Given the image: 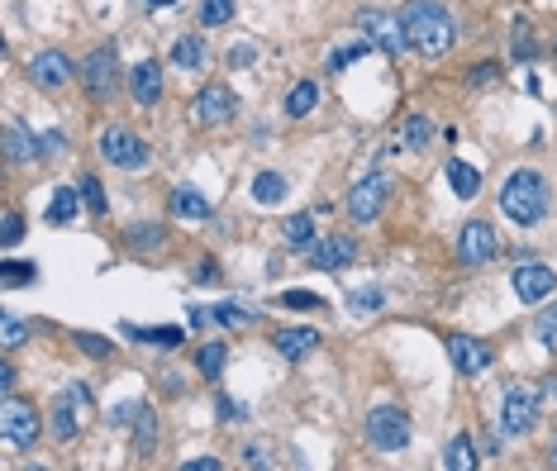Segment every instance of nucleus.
I'll use <instances>...</instances> for the list:
<instances>
[{
	"label": "nucleus",
	"instance_id": "nucleus-14",
	"mask_svg": "<svg viewBox=\"0 0 557 471\" xmlns=\"http://www.w3.org/2000/svg\"><path fill=\"white\" fill-rule=\"evenodd\" d=\"M552 291H557V272H552V267L525 262V267L515 272V295L525 300V305H529V300H548Z\"/></svg>",
	"mask_w": 557,
	"mask_h": 471
},
{
	"label": "nucleus",
	"instance_id": "nucleus-27",
	"mask_svg": "<svg viewBox=\"0 0 557 471\" xmlns=\"http://www.w3.org/2000/svg\"><path fill=\"white\" fill-rule=\"evenodd\" d=\"M281 239L291 248H315V220L310 214H291V220L281 224Z\"/></svg>",
	"mask_w": 557,
	"mask_h": 471
},
{
	"label": "nucleus",
	"instance_id": "nucleus-33",
	"mask_svg": "<svg viewBox=\"0 0 557 471\" xmlns=\"http://www.w3.org/2000/svg\"><path fill=\"white\" fill-rule=\"evenodd\" d=\"M129 333H133L139 343H158V348H177V343L186 339L181 329H129Z\"/></svg>",
	"mask_w": 557,
	"mask_h": 471
},
{
	"label": "nucleus",
	"instance_id": "nucleus-46",
	"mask_svg": "<svg viewBox=\"0 0 557 471\" xmlns=\"http://www.w3.org/2000/svg\"><path fill=\"white\" fill-rule=\"evenodd\" d=\"M153 448V414H139V452Z\"/></svg>",
	"mask_w": 557,
	"mask_h": 471
},
{
	"label": "nucleus",
	"instance_id": "nucleus-16",
	"mask_svg": "<svg viewBox=\"0 0 557 471\" xmlns=\"http://www.w3.org/2000/svg\"><path fill=\"white\" fill-rule=\"evenodd\" d=\"M129 95H133V105H139V110H153L158 100H162V67L153 58L139 62L129 72Z\"/></svg>",
	"mask_w": 557,
	"mask_h": 471
},
{
	"label": "nucleus",
	"instance_id": "nucleus-23",
	"mask_svg": "<svg viewBox=\"0 0 557 471\" xmlns=\"http://www.w3.org/2000/svg\"><path fill=\"white\" fill-rule=\"evenodd\" d=\"M448 186H452L458 200H471L481 191V172H477V167H467V162H448Z\"/></svg>",
	"mask_w": 557,
	"mask_h": 471
},
{
	"label": "nucleus",
	"instance_id": "nucleus-26",
	"mask_svg": "<svg viewBox=\"0 0 557 471\" xmlns=\"http://www.w3.org/2000/svg\"><path fill=\"white\" fill-rule=\"evenodd\" d=\"M224 362H229V348L224 343H205V348L196 352V367H200V376H205V381L224 376Z\"/></svg>",
	"mask_w": 557,
	"mask_h": 471
},
{
	"label": "nucleus",
	"instance_id": "nucleus-11",
	"mask_svg": "<svg viewBox=\"0 0 557 471\" xmlns=\"http://www.w3.org/2000/svg\"><path fill=\"white\" fill-rule=\"evenodd\" d=\"M491 258H496V229L486 224V220L462 224V233H458V262L462 267H481V262H491Z\"/></svg>",
	"mask_w": 557,
	"mask_h": 471
},
{
	"label": "nucleus",
	"instance_id": "nucleus-51",
	"mask_svg": "<svg viewBox=\"0 0 557 471\" xmlns=\"http://www.w3.org/2000/svg\"><path fill=\"white\" fill-rule=\"evenodd\" d=\"M552 466H557V439H552Z\"/></svg>",
	"mask_w": 557,
	"mask_h": 471
},
{
	"label": "nucleus",
	"instance_id": "nucleus-19",
	"mask_svg": "<svg viewBox=\"0 0 557 471\" xmlns=\"http://www.w3.org/2000/svg\"><path fill=\"white\" fill-rule=\"evenodd\" d=\"M81 186H58V195H53V205H48V224H72L77 214H81Z\"/></svg>",
	"mask_w": 557,
	"mask_h": 471
},
{
	"label": "nucleus",
	"instance_id": "nucleus-3",
	"mask_svg": "<svg viewBox=\"0 0 557 471\" xmlns=\"http://www.w3.org/2000/svg\"><path fill=\"white\" fill-rule=\"evenodd\" d=\"M367 439L377 452H400L405 443H410V414L396 410V405H381L367 414Z\"/></svg>",
	"mask_w": 557,
	"mask_h": 471
},
{
	"label": "nucleus",
	"instance_id": "nucleus-1",
	"mask_svg": "<svg viewBox=\"0 0 557 471\" xmlns=\"http://www.w3.org/2000/svg\"><path fill=\"white\" fill-rule=\"evenodd\" d=\"M400 29L410 39V48H419L425 58H443L452 39H458V24H452V14L438 0H410L400 10Z\"/></svg>",
	"mask_w": 557,
	"mask_h": 471
},
{
	"label": "nucleus",
	"instance_id": "nucleus-42",
	"mask_svg": "<svg viewBox=\"0 0 557 471\" xmlns=\"http://www.w3.org/2000/svg\"><path fill=\"white\" fill-rule=\"evenodd\" d=\"M496 77H500V67H496V62H477L467 81H471V86H486V81H496Z\"/></svg>",
	"mask_w": 557,
	"mask_h": 471
},
{
	"label": "nucleus",
	"instance_id": "nucleus-31",
	"mask_svg": "<svg viewBox=\"0 0 557 471\" xmlns=\"http://www.w3.org/2000/svg\"><path fill=\"white\" fill-rule=\"evenodd\" d=\"M229 20H233V0H205V5H200V24L219 29V24H229Z\"/></svg>",
	"mask_w": 557,
	"mask_h": 471
},
{
	"label": "nucleus",
	"instance_id": "nucleus-36",
	"mask_svg": "<svg viewBox=\"0 0 557 471\" xmlns=\"http://www.w3.org/2000/svg\"><path fill=\"white\" fill-rule=\"evenodd\" d=\"M33 276H39V272H33V262H5V267H0V281H5V285H24Z\"/></svg>",
	"mask_w": 557,
	"mask_h": 471
},
{
	"label": "nucleus",
	"instance_id": "nucleus-9",
	"mask_svg": "<svg viewBox=\"0 0 557 471\" xmlns=\"http://www.w3.org/2000/svg\"><path fill=\"white\" fill-rule=\"evenodd\" d=\"M538 419V395L529 385H510L505 391V405H500V429L505 433H529Z\"/></svg>",
	"mask_w": 557,
	"mask_h": 471
},
{
	"label": "nucleus",
	"instance_id": "nucleus-35",
	"mask_svg": "<svg viewBox=\"0 0 557 471\" xmlns=\"http://www.w3.org/2000/svg\"><path fill=\"white\" fill-rule=\"evenodd\" d=\"M81 195H87L91 214H110V200H105V186H100L96 177H81Z\"/></svg>",
	"mask_w": 557,
	"mask_h": 471
},
{
	"label": "nucleus",
	"instance_id": "nucleus-49",
	"mask_svg": "<svg viewBox=\"0 0 557 471\" xmlns=\"http://www.w3.org/2000/svg\"><path fill=\"white\" fill-rule=\"evenodd\" d=\"M186 471H219L215 457H196V462H186Z\"/></svg>",
	"mask_w": 557,
	"mask_h": 471
},
{
	"label": "nucleus",
	"instance_id": "nucleus-7",
	"mask_svg": "<svg viewBox=\"0 0 557 471\" xmlns=\"http://www.w3.org/2000/svg\"><path fill=\"white\" fill-rule=\"evenodd\" d=\"M386 200H391V177H367V181H358L352 186V195H348V210H352V220L358 224H371L377 214L386 210Z\"/></svg>",
	"mask_w": 557,
	"mask_h": 471
},
{
	"label": "nucleus",
	"instance_id": "nucleus-48",
	"mask_svg": "<svg viewBox=\"0 0 557 471\" xmlns=\"http://www.w3.org/2000/svg\"><path fill=\"white\" fill-rule=\"evenodd\" d=\"M0 391H5V395L14 391V367H10V362H5V367H0Z\"/></svg>",
	"mask_w": 557,
	"mask_h": 471
},
{
	"label": "nucleus",
	"instance_id": "nucleus-5",
	"mask_svg": "<svg viewBox=\"0 0 557 471\" xmlns=\"http://www.w3.org/2000/svg\"><path fill=\"white\" fill-rule=\"evenodd\" d=\"M0 439H5V448H33V439H39V410L5 395V405H0Z\"/></svg>",
	"mask_w": 557,
	"mask_h": 471
},
{
	"label": "nucleus",
	"instance_id": "nucleus-17",
	"mask_svg": "<svg viewBox=\"0 0 557 471\" xmlns=\"http://www.w3.org/2000/svg\"><path fill=\"white\" fill-rule=\"evenodd\" d=\"M81 410H87V391H81V385H77L72 395H62L58 405H53V433H58L62 443L81 433Z\"/></svg>",
	"mask_w": 557,
	"mask_h": 471
},
{
	"label": "nucleus",
	"instance_id": "nucleus-37",
	"mask_svg": "<svg viewBox=\"0 0 557 471\" xmlns=\"http://www.w3.org/2000/svg\"><path fill=\"white\" fill-rule=\"evenodd\" d=\"M281 305H286V310H319L324 300H319L315 291H286V295H281Z\"/></svg>",
	"mask_w": 557,
	"mask_h": 471
},
{
	"label": "nucleus",
	"instance_id": "nucleus-13",
	"mask_svg": "<svg viewBox=\"0 0 557 471\" xmlns=\"http://www.w3.org/2000/svg\"><path fill=\"white\" fill-rule=\"evenodd\" d=\"M29 77H33V86H43V91H62L67 81H72V58L48 48V53H39L29 62Z\"/></svg>",
	"mask_w": 557,
	"mask_h": 471
},
{
	"label": "nucleus",
	"instance_id": "nucleus-29",
	"mask_svg": "<svg viewBox=\"0 0 557 471\" xmlns=\"http://www.w3.org/2000/svg\"><path fill=\"white\" fill-rule=\"evenodd\" d=\"M443 466H448V471H471V466H477V452H471V443H467V439H452L448 452H443Z\"/></svg>",
	"mask_w": 557,
	"mask_h": 471
},
{
	"label": "nucleus",
	"instance_id": "nucleus-10",
	"mask_svg": "<svg viewBox=\"0 0 557 471\" xmlns=\"http://www.w3.org/2000/svg\"><path fill=\"white\" fill-rule=\"evenodd\" d=\"M448 358L452 367H458V376H481L486 367H491V343H481V339H471V333H452L448 339Z\"/></svg>",
	"mask_w": 557,
	"mask_h": 471
},
{
	"label": "nucleus",
	"instance_id": "nucleus-6",
	"mask_svg": "<svg viewBox=\"0 0 557 471\" xmlns=\"http://www.w3.org/2000/svg\"><path fill=\"white\" fill-rule=\"evenodd\" d=\"M114 81H120V58H114V48H96V53L81 62V86H87L91 100H110Z\"/></svg>",
	"mask_w": 557,
	"mask_h": 471
},
{
	"label": "nucleus",
	"instance_id": "nucleus-15",
	"mask_svg": "<svg viewBox=\"0 0 557 471\" xmlns=\"http://www.w3.org/2000/svg\"><path fill=\"white\" fill-rule=\"evenodd\" d=\"M352 258H358V243L348 233H333L310 248V267H319V272H343V267H352Z\"/></svg>",
	"mask_w": 557,
	"mask_h": 471
},
{
	"label": "nucleus",
	"instance_id": "nucleus-40",
	"mask_svg": "<svg viewBox=\"0 0 557 471\" xmlns=\"http://www.w3.org/2000/svg\"><path fill=\"white\" fill-rule=\"evenodd\" d=\"M77 343H81V352H91V358H110V343L96 339V333H77Z\"/></svg>",
	"mask_w": 557,
	"mask_h": 471
},
{
	"label": "nucleus",
	"instance_id": "nucleus-24",
	"mask_svg": "<svg viewBox=\"0 0 557 471\" xmlns=\"http://www.w3.org/2000/svg\"><path fill=\"white\" fill-rule=\"evenodd\" d=\"M286 177L281 172H258L252 177V200H258V205H277V200H286Z\"/></svg>",
	"mask_w": 557,
	"mask_h": 471
},
{
	"label": "nucleus",
	"instance_id": "nucleus-8",
	"mask_svg": "<svg viewBox=\"0 0 557 471\" xmlns=\"http://www.w3.org/2000/svg\"><path fill=\"white\" fill-rule=\"evenodd\" d=\"M191 110H196V120L205 124V129H219V124H229L233 114H239V95L215 81V86H205V91L191 100Z\"/></svg>",
	"mask_w": 557,
	"mask_h": 471
},
{
	"label": "nucleus",
	"instance_id": "nucleus-50",
	"mask_svg": "<svg viewBox=\"0 0 557 471\" xmlns=\"http://www.w3.org/2000/svg\"><path fill=\"white\" fill-rule=\"evenodd\" d=\"M148 10H167V5H177V0H143Z\"/></svg>",
	"mask_w": 557,
	"mask_h": 471
},
{
	"label": "nucleus",
	"instance_id": "nucleus-44",
	"mask_svg": "<svg viewBox=\"0 0 557 471\" xmlns=\"http://www.w3.org/2000/svg\"><path fill=\"white\" fill-rule=\"evenodd\" d=\"M215 319H219V324H229V329H239V324H248L252 314H243V310H229V305H219V310H215Z\"/></svg>",
	"mask_w": 557,
	"mask_h": 471
},
{
	"label": "nucleus",
	"instance_id": "nucleus-43",
	"mask_svg": "<svg viewBox=\"0 0 557 471\" xmlns=\"http://www.w3.org/2000/svg\"><path fill=\"white\" fill-rule=\"evenodd\" d=\"M0 239H5V248H14L24 239V220H20V214H5V233H0Z\"/></svg>",
	"mask_w": 557,
	"mask_h": 471
},
{
	"label": "nucleus",
	"instance_id": "nucleus-21",
	"mask_svg": "<svg viewBox=\"0 0 557 471\" xmlns=\"http://www.w3.org/2000/svg\"><path fill=\"white\" fill-rule=\"evenodd\" d=\"M5 158L10 162H33V158H39V139H33L24 124H10L5 129Z\"/></svg>",
	"mask_w": 557,
	"mask_h": 471
},
{
	"label": "nucleus",
	"instance_id": "nucleus-18",
	"mask_svg": "<svg viewBox=\"0 0 557 471\" xmlns=\"http://www.w3.org/2000/svg\"><path fill=\"white\" fill-rule=\"evenodd\" d=\"M272 343H277V352L286 362H300V358H310V352L319 348V333L315 329H281Z\"/></svg>",
	"mask_w": 557,
	"mask_h": 471
},
{
	"label": "nucleus",
	"instance_id": "nucleus-39",
	"mask_svg": "<svg viewBox=\"0 0 557 471\" xmlns=\"http://www.w3.org/2000/svg\"><path fill=\"white\" fill-rule=\"evenodd\" d=\"M133 248H162V229H129Z\"/></svg>",
	"mask_w": 557,
	"mask_h": 471
},
{
	"label": "nucleus",
	"instance_id": "nucleus-25",
	"mask_svg": "<svg viewBox=\"0 0 557 471\" xmlns=\"http://www.w3.org/2000/svg\"><path fill=\"white\" fill-rule=\"evenodd\" d=\"M315 105H319V86H315V81H300V86H291V95H286V114H291V120H306Z\"/></svg>",
	"mask_w": 557,
	"mask_h": 471
},
{
	"label": "nucleus",
	"instance_id": "nucleus-28",
	"mask_svg": "<svg viewBox=\"0 0 557 471\" xmlns=\"http://www.w3.org/2000/svg\"><path fill=\"white\" fill-rule=\"evenodd\" d=\"M429 133H434V124L425 120V114H410V120L400 124V139H405V148H415V153L429 143Z\"/></svg>",
	"mask_w": 557,
	"mask_h": 471
},
{
	"label": "nucleus",
	"instance_id": "nucleus-45",
	"mask_svg": "<svg viewBox=\"0 0 557 471\" xmlns=\"http://www.w3.org/2000/svg\"><path fill=\"white\" fill-rule=\"evenodd\" d=\"M515 53H519V58H534V53H538V48H534V33H529V29H515Z\"/></svg>",
	"mask_w": 557,
	"mask_h": 471
},
{
	"label": "nucleus",
	"instance_id": "nucleus-41",
	"mask_svg": "<svg viewBox=\"0 0 557 471\" xmlns=\"http://www.w3.org/2000/svg\"><path fill=\"white\" fill-rule=\"evenodd\" d=\"M219 419H224V424H243V419H248V410L243 405H233V400H224V395H219Z\"/></svg>",
	"mask_w": 557,
	"mask_h": 471
},
{
	"label": "nucleus",
	"instance_id": "nucleus-32",
	"mask_svg": "<svg viewBox=\"0 0 557 471\" xmlns=\"http://www.w3.org/2000/svg\"><path fill=\"white\" fill-rule=\"evenodd\" d=\"M348 305L358 310V314H377V310L386 305V295L377 291V285H362V291H352V295H348Z\"/></svg>",
	"mask_w": 557,
	"mask_h": 471
},
{
	"label": "nucleus",
	"instance_id": "nucleus-47",
	"mask_svg": "<svg viewBox=\"0 0 557 471\" xmlns=\"http://www.w3.org/2000/svg\"><path fill=\"white\" fill-rule=\"evenodd\" d=\"M243 466H267V452L262 448H243Z\"/></svg>",
	"mask_w": 557,
	"mask_h": 471
},
{
	"label": "nucleus",
	"instance_id": "nucleus-30",
	"mask_svg": "<svg viewBox=\"0 0 557 471\" xmlns=\"http://www.w3.org/2000/svg\"><path fill=\"white\" fill-rule=\"evenodd\" d=\"M534 339L543 343V348H557V300L548 310H538V319H534Z\"/></svg>",
	"mask_w": 557,
	"mask_h": 471
},
{
	"label": "nucleus",
	"instance_id": "nucleus-12",
	"mask_svg": "<svg viewBox=\"0 0 557 471\" xmlns=\"http://www.w3.org/2000/svg\"><path fill=\"white\" fill-rule=\"evenodd\" d=\"M358 29H367V39L381 43L386 53H405V48H410V39H405V29H400V14L362 10V14H358Z\"/></svg>",
	"mask_w": 557,
	"mask_h": 471
},
{
	"label": "nucleus",
	"instance_id": "nucleus-22",
	"mask_svg": "<svg viewBox=\"0 0 557 471\" xmlns=\"http://www.w3.org/2000/svg\"><path fill=\"white\" fill-rule=\"evenodd\" d=\"M172 62L181 72H200V67H205V43H200V33H186V39L172 43Z\"/></svg>",
	"mask_w": 557,
	"mask_h": 471
},
{
	"label": "nucleus",
	"instance_id": "nucleus-38",
	"mask_svg": "<svg viewBox=\"0 0 557 471\" xmlns=\"http://www.w3.org/2000/svg\"><path fill=\"white\" fill-rule=\"evenodd\" d=\"M0 333H5V339H0V343H5V348H20L24 343V319H14V314H5V329H0Z\"/></svg>",
	"mask_w": 557,
	"mask_h": 471
},
{
	"label": "nucleus",
	"instance_id": "nucleus-34",
	"mask_svg": "<svg viewBox=\"0 0 557 471\" xmlns=\"http://www.w3.org/2000/svg\"><path fill=\"white\" fill-rule=\"evenodd\" d=\"M367 53H371V39L367 43H352V48H339V53H329V72H343V67L362 62Z\"/></svg>",
	"mask_w": 557,
	"mask_h": 471
},
{
	"label": "nucleus",
	"instance_id": "nucleus-4",
	"mask_svg": "<svg viewBox=\"0 0 557 471\" xmlns=\"http://www.w3.org/2000/svg\"><path fill=\"white\" fill-rule=\"evenodd\" d=\"M100 158L124 167V172H143L148 167V143L133 129H105L100 133Z\"/></svg>",
	"mask_w": 557,
	"mask_h": 471
},
{
	"label": "nucleus",
	"instance_id": "nucleus-2",
	"mask_svg": "<svg viewBox=\"0 0 557 471\" xmlns=\"http://www.w3.org/2000/svg\"><path fill=\"white\" fill-rule=\"evenodd\" d=\"M500 210L510 214L515 224H538L548 214V181L529 172V167H519V172H510V181L500 186Z\"/></svg>",
	"mask_w": 557,
	"mask_h": 471
},
{
	"label": "nucleus",
	"instance_id": "nucleus-20",
	"mask_svg": "<svg viewBox=\"0 0 557 471\" xmlns=\"http://www.w3.org/2000/svg\"><path fill=\"white\" fill-rule=\"evenodd\" d=\"M172 214H181V220H210V200L196 186H177L172 191Z\"/></svg>",
	"mask_w": 557,
	"mask_h": 471
}]
</instances>
